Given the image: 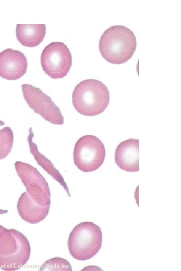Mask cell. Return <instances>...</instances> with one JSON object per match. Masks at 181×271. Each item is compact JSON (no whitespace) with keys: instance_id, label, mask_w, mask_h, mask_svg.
Instances as JSON below:
<instances>
[{"instance_id":"6da1fadb","label":"cell","mask_w":181,"mask_h":271,"mask_svg":"<svg viewBox=\"0 0 181 271\" xmlns=\"http://www.w3.org/2000/svg\"><path fill=\"white\" fill-rule=\"evenodd\" d=\"M137 45L134 33L122 25L107 29L99 41V50L108 62L119 64L127 62L133 55Z\"/></svg>"},{"instance_id":"7a4b0ae2","label":"cell","mask_w":181,"mask_h":271,"mask_svg":"<svg viewBox=\"0 0 181 271\" xmlns=\"http://www.w3.org/2000/svg\"><path fill=\"white\" fill-rule=\"evenodd\" d=\"M72 104L81 114L95 116L108 107L110 92L107 86L96 79H86L78 83L72 94Z\"/></svg>"},{"instance_id":"3957f363","label":"cell","mask_w":181,"mask_h":271,"mask_svg":"<svg viewBox=\"0 0 181 271\" xmlns=\"http://www.w3.org/2000/svg\"><path fill=\"white\" fill-rule=\"evenodd\" d=\"M31 247L26 236L14 229L0 232V268L13 271L23 267L29 259Z\"/></svg>"},{"instance_id":"277c9868","label":"cell","mask_w":181,"mask_h":271,"mask_svg":"<svg viewBox=\"0 0 181 271\" xmlns=\"http://www.w3.org/2000/svg\"><path fill=\"white\" fill-rule=\"evenodd\" d=\"M101 228L92 222H82L75 226L69 234L68 248L71 255L78 260L94 257L102 247Z\"/></svg>"},{"instance_id":"5b68a950","label":"cell","mask_w":181,"mask_h":271,"mask_svg":"<svg viewBox=\"0 0 181 271\" xmlns=\"http://www.w3.org/2000/svg\"><path fill=\"white\" fill-rule=\"evenodd\" d=\"M106 154L105 146L98 138L85 135L79 138L75 144L74 163L83 172H93L102 165Z\"/></svg>"},{"instance_id":"8992f818","label":"cell","mask_w":181,"mask_h":271,"mask_svg":"<svg viewBox=\"0 0 181 271\" xmlns=\"http://www.w3.org/2000/svg\"><path fill=\"white\" fill-rule=\"evenodd\" d=\"M40 59L43 71L53 79L65 76L72 65L69 49L60 42H52L47 45L42 52Z\"/></svg>"},{"instance_id":"52a82bcc","label":"cell","mask_w":181,"mask_h":271,"mask_svg":"<svg viewBox=\"0 0 181 271\" xmlns=\"http://www.w3.org/2000/svg\"><path fill=\"white\" fill-rule=\"evenodd\" d=\"M15 167L31 198L39 205L50 206L51 194L48 184L37 169L21 161H16Z\"/></svg>"},{"instance_id":"ba28073f","label":"cell","mask_w":181,"mask_h":271,"mask_svg":"<svg viewBox=\"0 0 181 271\" xmlns=\"http://www.w3.org/2000/svg\"><path fill=\"white\" fill-rule=\"evenodd\" d=\"M24 98L29 106L44 119L54 124L62 125L64 117L51 98L40 88L28 84L22 85Z\"/></svg>"},{"instance_id":"9c48e42d","label":"cell","mask_w":181,"mask_h":271,"mask_svg":"<svg viewBox=\"0 0 181 271\" xmlns=\"http://www.w3.org/2000/svg\"><path fill=\"white\" fill-rule=\"evenodd\" d=\"M28 61L24 54L7 48L0 53V76L6 80H16L26 73Z\"/></svg>"},{"instance_id":"30bf717a","label":"cell","mask_w":181,"mask_h":271,"mask_svg":"<svg viewBox=\"0 0 181 271\" xmlns=\"http://www.w3.org/2000/svg\"><path fill=\"white\" fill-rule=\"evenodd\" d=\"M139 140L130 139L117 147L115 153L116 164L122 170L127 172L139 171Z\"/></svg>"},{"instance_id":"8fae6325","label":"cell","mask_w":181,"mask_h":271,"mask_svg":"<svg viewBox=\"0 0 181 271\" xmlns=\"http://www.w3.org/2000/svg\"><path fill=\"white\" fill-rule=\"evenodd\" d=\"M17 207L21 218L32 224L43 221L48 215L50 209L49 206H42L37 204L26 192L21 195Z\"/></svg>"},{"instance_id":"7c38bea8","label":"cell","mask_w":181,"mask_h":271,"mask_svg":"<svg viewBox=\"0 0 181 271\" xmlns=\"http://www.w3.org/2000/svg\"><path fill=\"white\" fill-rule=\"evenodd\" d=\"M16 34L18 41L23 46L34 47L43 41L46 34L45 24H17Z\"/></svg>"},{"instance_id":"4fadbf2b","label":"cell","mask_w":181,"mask_h":271,"mask_svg":"<svg viewBox=\"0 0 181 271\" xmlns=\"http://www.w3.org/2000/svg\"><path fill=\"white\" fill-rule=\"evenodd\" d=\"M33 137L34 133L32 128L30 127L27 140L30 153L33 156L38 165L63 187L68 196L70 197L68 188L64 181L63 177L50 160L39 151L37 145L33 141Z\"/></svg>"},{"instance_id":"5bb4252c","label":"cell","mask_w":181,"mask_h":271,"mask_svg":"<svg viewBox=\"0 0 181 271\" xmlns=\"http://www.w3.org/2000/svg\"><path fill=\"white\" fill-rule=\"evenodd\" d=\"M14 142V134L10 127H5L0 130V160L10 153Z\"/></svg>"},{"instance_id":"9a60e30c","label":"cell","mask_w":181,"mask_h":271,"mask_svg":"<svg viewBox=\"0 0 181 271\" xmlns=\"http://www.w3.org/2000/svg\"><path fill=\"white\" fill-rule=\"evenodd\" d=\"M39 270L71 271L72 267L66 259L56 257L45 261L40 266Z\"/></svg>"},{"instance_id":"2e32d148","label":"cell","mask_w":181,"mask_h":271,"mask_svg":"<svg viewBox=\"0 0 181 271\" xmlns=\"http://www.w3.org/2000/svg\"><path fill=\"white\" fill-rule=\"evenodd\" d=\"M8 212V210H3L0 209V214L7 213Z\"/></svg>"},{"instance_id":"e0dca14e","label":"cell","mask_w":181,"mask_h":271,"mask_svg":"<svg viewBox=\"0 0 181 271\" xmlns=\"http://www.w3.org/2000/svg\"><path fill=\"white\" fill-rule=\"evenodd\" d=\"M6 229V228L2 225H0V232L3 230Z\"/></svg>"},{"instance_id":"ac0fdd59","label":"cell","mask_w":181,"mask_h":271,"mask_svg":"<svg viewBox=\"0 0 181 271\" xmlns=\"http://www.w3.org/2000/svg\"><path fill=\"white\" fill-rule=\"evenodd\" d=\"M5 124V122L2 120H0V126H3Z\"/></svg>"}]
</instances>
